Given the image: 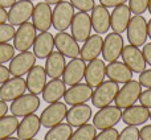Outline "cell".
<instances>
[{
  "label": "cell",
  "mask_w": 151,
  "mask_h": 140,
  "mask_svg": "<svg viewBox=\"0 0 151 140\" xmlns=\"http://www.w3.org/2000/svg\"><path fill=\"white\" fill-rule=\"evenodd\" d=\"M106 77V65L104 60L96 58L93 61H89V65H86L85 70V81L90 87L96 89L104 82Z\"/></svg>",
  "instance_id": "obj_20"
},
{
  "label": "cell",
  "mask_w": 151,
  "mask_h": 140,
  "mask_svg": "<svg viewBox=\"0 0 151 140\" xmlns=\"http://www.w3.org/2000/svg\"><path fill=\"white\" fill-rule=\"evenodd\" d=\"M147 9H149V12H150V15H151V0L149 1V8H147Z\"/></svg>",
  "instance_id": "obj_52"
},
{
  "label": "cell",
  "mask_w": 151,
  "mask_h": 140,
  "mask_svg": "<svg viewBox=\"0 0 151 140\" xmlns=\"http://www.w3.org/2000/svg\"><path fill=\"white\" fill-rule=\"evenodd\" d=\"M126 1L127 0H99V3L106 8H115L121 4H125Z\"/></svg>",
  "instance_id": "obj_42"
},
{
  "label": "cell",
  "mask_w": 151,
  "mask_h": 140,
  "mask_svg": "<svg viewBox=\"0 0 151 140\" xmlns=\"http://www.w3.org/2000/svg\"><path fill=\"white\" fill-rule=\"evenodd\" d=\"M123 39L119 33H109L106 39L104 40V45H102V57L104 61L107 62H113L117 61L121 57L123 50Z\"/></svg>",
  "instance_id": "obj_12"
},
{
  "label": "cell",
  "mask_w": 151,
  "mask_h": 140,
  "mask_svg": "<svg viewBox=\"0 0 151 140\" xmlns=\"http://www.w3.org/2000/svg\"><path fill=\"white\" fill-rule=\"evenodd\" d=\"M40 107V98L35 94H23L21 96L12 101L9 111L17 118H24L27 115L35 114Z\"/></svg>",
  "instance_id": "obj_6"
},
{
  "label": "cell",
  "mask_w": 151,
  "mask_h": 140,
  "mask_svg": "<svg viewBox=\"0 0 151 140\" xmlns=\"http://www.w3.org/2000/svg\"><path fill=\"white\" fill-rule=\"evenodd\" d=\"M150 119V110L145 106H130L122 112V122L127 126H141Z\"/></svg>",
  "instance_id": "obj_26"
},
{
  "label": "cell",
  "mask_w": 151,
  "mask_h": 140,
  "mask_svg": "<svg viewBox=\"0 0 151 140\" xmlns=\"http://www.w3.org/2000/svg\"><path fill=\"white\" fill-rule=\"evenodd\" d=\"M102 45H104V39L99 34H93L90 36L85 42H83L82 48L80 50V58L83 61H93L102 53Z\"/></svg>",
  "instance_id": "obj_28"
},
{
  "label": "cell",
  "mask_w": 151,
  "mask_h": 140,
  "mask_svg": "<svg viewBox=\"0 0 151 140\" xmlns=\"http://www.w3.org/2000/svg\"><path fill=\"white\" fill-rule=\"evenodd\" d=\"M32 48H33V54L36 56V58L47 60V57L53 52V48H55V36L49 32H41L36 36Z\"/></svg>",
  "instance_id": "obj_22"
},
{
  "label": "cell",
  "mask_w": 151,
  "mask_h": 140,
  "mask_svg": "<svg viewBox=\"0 0 151 140\" xmlns=\"http://www.w3.org/2000/svg\"><path fill=\"white\" fill-rule=\"evenodd\" d=\"M32 20H33V25L36 28V31L48 32L52 26V9H50V5L45 1L37 3L36 7L33 8Z\"/></svg>",
  "instance_id": "obj_17"
},
{
  "label": "cell",
  "mask_w": 151,
  "mask_h": 140,
  "mask_svg": "<svg viewBox=\"0 0 151 140\" xmlns=\"http://www.w3.org/2000/svg\"><path fill=\"white\" fill-rule=\"evenodd\" d=\"M8 111H9V107L7 106V102H4V101L0 99V118L5 116Z\"/></svg>",
  "instance_id": "obj_46"
},
{
  "label": "cell",
  "mask_w": 151,
  "mask_h": 140,
  "mask_svg": "<svg viewBox=\"0 0 151 140\" xmlns=\"http://www.w3.org/2000/svg\"><path fill=\"white\" fill-rule=\"evenodd\" d=\"M121 57H122L123 62L133 70V73L135 71L141 74L143 70H146V60L143 57V53L137 46H134V45L123 46Z\"/></svg>",
  "instance_id": "obj_19"
},
{
  "label": "cell",
  "mask_w": 151,
  "mask_h": 140,
  "mask_svg": "<svg viewBox=\"0 0 151 140\" xmlns=\"http://www.w3.org/2000/svg\"><path fill=\"white\" fill-rule=\"evenodd\" d=\"M35 5L32 4L31 0H19L12 7L9 8L8 12V23L11 25H21L27 23L32 17Z\"/></svg>",
  "instance_id": "obj_11"
},
{
  "label": "cell",
  "mask_w": 151,
  "mask_h": 140,
  "mask_svg": "<svg viewBox=\"0 0 151 140\" xmlns=\"http://www.w3.org/2000/svg\"><path fill=\"white\" fill-rule=\"evenodd\" d=\"M150 120H151V112H150Z\"/></svg>",
  "instance_id": "obj_53"
},
{
  "label": "cell",
  "mask_w": 151,
  "mask_h": 140,
  "mask_svg": "<svg viewBox=\"0 0 151 140\" xmlns=\"http://www.w3.org/2000/svg\"><path fill=\"white\" fill-rule=\"evenodd\" d=\"M91 26L97 34H104L110 29V13L102 4L94 5L91 9Z\"/></svg>",
  "instance_id": "obj_24"
},
{
  "label": "cell",
  "mask_w": 151,
  "mask_h": 140,
  "mask_svg": "<svg viewBox=\"0 0 151 140\" xmlns=\"http://www.w3.org/2000/svg\"><path fill=\"white\" fill-rule=\"evenodd\" d=\"M85 70H86V64L82 58H72L70 62L65 66L63 74V81L65 85L73 86L80 83L81 81L85 78Z\"/></svg>",
  "instance_id": "obj_16"
},
{
  "label": "cell",
  "mask_w": 151,
  "mask_h": 140,
  "mask_svg": "<svg viewBox=\"0 0 151 140\" xmlns=\"http://www.w3.org/2000/svg\"><path fill=\"white\" fill-rule=\"evenodd\" d=\"M72 134H73V130H72L70 124L60 123V124L49 128V131L45 134L44 140H69Z\"/></svg>",
  "instance_id": "obj_31"
},
{
  "label": "cell",
  "mask_w": 151,
  "mask_h": 140,
  "mask_svg": "<svg viewBox=\"0 0 151 140\" xmlns=\"http://www.w3.org/2000/svg\"><path fill=\"white\" fill-rule=\"evenodd\" d=\"M31 140H35V139H31Z\"/></svg>",
  "instance_id": "obj_54"
},
{
  "label": "cell",
  "mask_w": 151,
  "mask_h": 140,
  "mask_svg": "<svg viewBox=\"0 0 151 140\" xmlns=\"http://www.w3.org/2000/svg\"><path fill=\"white\" fill-rule=\"evenodd\" d=\"M91 118V109L90 106L82 103V104H76L72 106V109L68 110L66 112V122L70 124L72 127H81V126L86 124Z\"/></svg>",
  "instance_id": "obj_25"
},
{
  "label": "cell",
  "mask_w": 151,
  "mask_h": 140,
  "mask_svg": "<svg viewBox=\"0 0 151 140\" xmlns=\"http://www.w3.org/2000/svg\"><path fill=\"white\" fill-rule=\"evenodd\" d=\"M60 1H63V0H45V3H48V4H58Z\"/></svg>",
  "instance_id": "obj_50"
},
{
  "label": "cell",
  "mask_w": 151,
  "mask_h": 140,
  "mask_svg": "<svg viewBox=\"0 0 151 140\" xmlns=\"http://www.w3.org/2000/svg\"><path fill=\"white\" fill-rule=\"evenodd\" d=\"M27 82L21 77H13L5 81L0 86V99L4 102H12L16 98L25 94Z\"/></svg>",
  "instance_id": "obj_13"
},
{
  "label": "cell",
  "mask_w": 151,
  "mask_h": 140,
  "mask_svg": "<svg viewBox=\"0 0 151 140\" xmlns=\"http://www.w3.org/2000/svg\"><path fill=\"white\" fill-rule=\"evenodd\" d=\"M36 65V56L29 50L20 52L9 61V73L12 77H23Z\"/></svg>",
  "instance_id": "obj_8"
},
{
  "label": "cell",
  "mask_w": 151,
  "mask_h": 140,
  "mask_svg": "<svg viewBox=\"0 0 151 140\" xmlns=\"http://www.w3.org/2000/svg\"><path fill=\"white\" fill-rule=\"evenodd\" d=\"M118 130H115V127L113 128H106L102 130L98 135L94 138V140H118Z\"/></svg>",
  "instance_id": "obj_39"
},
{
  "label": "cell",
  "mask_w": 151,
  "mask_h": 140,
  "mask_svg": "<svg viewBox=\"0 0 151 140\" xmlns=\"http://www.w3.org/2000/svg\"><path fill=\"white\" fill-rule=\"evenodd\" d=\"M74 17V7L70 1H60L52 11V26L58 32H65Z\"/></svg>",
  "instance_id": "obj_3"
},
{
  "label": "cell",
  "mask_w": 151,
  "mask_h": 140,
  "mask_svg": "<svg viewBox=\"0 0 151 140\" xmlns=\"http://www.w3.org/2000/svg\"><path fill=\"white\" fill-rule=\"evenodd\" d=\"M139 102H141L142 106L151 110V89H149L146 91H142L141 96H139Z\"/></svg>",
  "instance_id": "obj_41"
},
{
  "label": "cell",
  "mask_w": 151,
  "mask_h": 140,
  "mask_svg": "<svg viewBox=\"0 0 151 140\" xmlns=\"http://www.w3.org/2000/svg\"><path fill=\"white\" fill-rule=\"evenodd\" d=\"M93 95V87L88 85V83H77V85L70 86V89L65 91L64 94V99L65 103L69 106H76V104H82L86 103L88 101L91 99Z\"/></svg>",
  "instance_id": "obj_15"
},
{
  "label": "cell",
  "mask_w": 151,
  "mask_h": 140,
  "mask_svg": "<svg viewBox=\"0 0 151 140\" xmlns=\"http://www.w3.org/2000/svg\"><path fill=\"white\" fill-rule=\"evenodd\" d=\"M72 5L80 12H89L94 8V0H70Z\"/></svg>",
  "instance_id": "obj_38"
},
{
  "label": "cell",
  "mask_w": 151,
  "mask_h": 140,
  "mask_svg": "<svg viewBox=\"0 0 151 140\" xmlns=\"http://www.w3.org/2000/svg\"><path fill=\"white\" fill-rule=\"evenodd\" d=\"M66 62L65 56L61 54L60 52H52L45 60V71L49 78H60L63 77L64 70H65Z\"/></svg>",
  "instance_id": "obj_30"
},
{
  "label": "cell",
  "mask_w": 151,
  "mask_h": 140,
  "mask_svg": "<svg viewBox=\"0 0 151 140\" xmlns=\"http://www.w3.org/2000/svg\"><path fill=\"white\" fill-rule=\"evenodd\" d=\"M66 112H68L66 103H63L60 101L55 102V103H50L40 115L41 126H44L45 128H52L55 126L60 124L65 119Z\"/></svg>",
  "instance_id": "obj_7"
},
{
  "label": "cell",
  "mask_w": 151,
  "mask_h": 140,
  "mask_svg": "<svg viewBox=\"0 0 151 140\" xmlns=\"http://www.w3.org/2000/svg\"><path fill=\"white\" fill-rule=\"evenodd\" d=\"M127 40L130 45L134 46H143L146 44V40L149 37L147 34V23L146 19L142 15H135L130 19V23L127 25Z\"/></svg>",
  "instance_id": "obj_4"
},
{
  "label": "cell",
  "mask_w": 151,
  "mask_h": 140,
  "mask_svg": "<svg viewBox=\"0 0 151 140\" xmlns=\"http://www.w3.org/2000/svg\"><path fill=\"white\" fill-rule=\"evenodd\" d=\"M19 123L20 122L15 115H5L0 118V140L12 136L17 131Z\"/></svg>",
  "instance_id": "obj_32"
},
{
  "label": "cell",
  "mask_w": 151,
  "mask_h": 140,
  "mask_svg": "<svg viewBox=\"0 0 151 140\" xmlns=\"http://www.w3.org/2000/svg\"><path fill=\"white\" fill-rule=\"evenodd\" d=\"M55 48L64 54L65 57L69 58H77L80 57V45L78 41L74 39L72 34L66 33V32H58L55 36Z\"/></svg>",
  "instance_id": "obj_14"
},
{
  "label": "cell",
  "mask_w": 151,
  "mask_h": 140,
  "mask_svg": "<svg viewBox=\"0 0 151 140\" xmlns=\"http://www.w3.org/2000/svg\"><path fill=\"white\" fill-rule=\"evenodd\" d=\"M141 140H151V124L145 126L142 130H139Z\"/></svg>",
  "instance_id": "obj_44"
},
{
  "label": "cell",
  "mask_w": 151,
  "mask_h": 140,
  "mask_svg": "<svg viewBox=\"0 0 151 140\" xmlns=\"http://www.w3.org/2000/svg\"><path fill=\"white\" fill-rule=\"evenodd\" d=\"M142 93V85L138 81H129L123 83V87L119 89L114 102L115 106L121 110H125L130 106H134L137 101H139V96Z\"/></svg>",
  "instance_id": "obj_2"
},
{
  "label": "cell",
  "mask_w": 151,
  "mask_h": 140,
  "mask_svg": "<svg viewBox=\"0 0 151 140\" xmlns=\"http://www.w3.org/2000/svg\"><path fill=\"white\" fill-rule=\"evenodd\" d=\"M11 78V73H9V69L5 68L4 65H0V85L8 81Z\"/></svg>",
  "instance_id": "obj_43"
},
{
  "label": "cell",
  "mask_w": 151,
  "mask_h": 140,
  "mask_svg": "<svg viewBox=\"0 0 151 140\" xmlns=\"http://www.w3.org/2000/svg\"><path fill=\"white\" fill-rule=\"evenodd\" d=\"M139 130L137 126H127L122 130V132L118 135V140H139Z\"/></svg>",
  "instance_id": "obj_36"
},
{
  "label": "cell",
  "mask_w": 151,
  "mask_h": 140,
  "mask_svg": "<svg viewBox=\"0 0 151 140\" xmlns=\"http://www.w3.org/2000/svg\"><path fill=\"white\" fill-rule=\"evenodd\" d=\"M47 77L48 75L45 71V68L40 65H35L27 74V90L31 94H35V95L42 94V90L47 85Z\"/></svg>",
  "instance_id": "obj_18"
},
{
  "label": "cell",
  "mask_w": 151,
  "mask_h": 140,
  "mask_svg": "<svg viewBox=\"0 0 151 140\" xmlns=\"http://www.w3.org/2000/svg\"><path fill=\"white\" fill-rule=\"evenodd\" d=\"M106 77L117 83H126L133 79V70L125 62L113 61L106 66Z\"/></svg>",
  "instance_id": "obj_27"
},
{
  "label": "cell",
  "mask_w": 151,
  "mask_h": 140,
  "mask_svg": "<svg viewBox=\"0 0 151 140\" xmlns=\"http://www.w3.org/2000/svg\"><path fill=\"white\" fill-rule=\"evenodd\" d=\"M31 1H33V0H31Z\"/></svg>",
  "instance_id": "obj_55"
},
{
  "label": "cell",
  "mask_w": 151,
  "mask_h": 140,
  "mask_svg": "<svg viewBox=\"0 0 151 140\" xmlns=\"http://www.w3.org/2000/svg\"><path fill=\"white\" fill-rule=\"evenodd\" d=\"M8 21V12L5 11V8L0 7V24H4Z\"/></svg>",
  "instance_id": "obj_47"
},
{
  "label": "cell",
  "mask_w": 151,
  "mask_h": 140,
  "mask_svg": "<svg viewBox=\"0 0 151 140\" xmlns=\"http://www.w3.org/2000/svg\"><path fill=\"white\" fill-rule=\"evenodd\" d=\"M119 87H118V83L114 81H104L99 86H97L96 90L93 91V95H91V103L94 107L97 109H102V107L110 106L111 102L115 99Z\"/></svg>",
  "instance_id": "obj_1"
},
{
  "label": "cell",
  "mask_w": 151,
  "mask_h": 140,
  "mask_svg": "<svg viewBox=\"0 0 151 140\" xmlns=\"http://www.w3.org/2000/svg\"><path fill=\"white\" fill-rule=\"evenodd\" d=\"M131 19V11L126 4H121L114 8L110 13V28L115 33H122L127 29V25Z\"/></svg>",
  "instance_id": "obj_21"
},
{
  "label": "cell",
  "mask_w": 151,
  "mask_h": 140,
  "mask_svg": "<svg viewBox=\"0 0 151 140\" xmlns=\"http://www.w3.org/2000/svg\"><path fill=\"white\" fill-rule=\"evenodd\" d=\"M36 28H35L33 23H24L19 25L17 31L15 32V37H13V48L15 50L19 52H25L33 45L35 39H36Z\"/></svg>",
  "instance_id": "obj_9"
},
{
  "label": "cell",
  "mask_w": 151,
  "mask_h": 140,
  "mask_svg": "<svg viewBox=\"0 0 151 140\" xmlns=\"http://www.w3.org/2000/svg\"><path fill=\"white\" fill-rule=\"evenodd\" d=\"M40 127H41V122L40 118L35 114L27 115L24 119L19 123L17 127V138L20 140H31L39 134Z\"/></svg>",
  "instance_id": "obj_23"
},
{
  "label": "cell",
  "mask_w": 151,
  "mask_h": 140,
  "mask_svg": "<svg viewBox=\"0 0 151 140\" xmlns=\"http://www.w3.org/2000/svg\"><path fill=\"white\" fill-rule=\"evenodd\" d=\"M91 19L88 12H78L74 13V17L72 20L70 29L72 36L78 42H85L91 36Z\"/></svg>",
  "instance_id": "obj_10"
},
{
  "label": "cell",
  "mask_w": 151,
  "mask_h": 140,
  "mask_svg": "<svg viewBox=\"0 0 151 140\" xmlns=\"http://www.w3.org/2000/svg\"><path fill=\"white\" fill-rule=\"evenodd\" d=\"M139 83L147 89H151V69L143 70L139 75Z\"/></svg>",
  "instance_id": "obj_40"
},
{
  "label": "cell",
  "mask_w": 151,
  "mask_h": 140,
  "mask_svg": "<svg viewBox=\"0 0 151 140\" xmlns=\"http://www.w3.org/2000/svg\"><path fill=\"white\" fill-rule=\"evenodd\" d=\"M97 136V128L93 124H83L77 127V130L72 134L69 140H94Z\"/></svg>",
  "instance_id": "obj_33"
},
{
  "label": "cell",
  "mask_w": 151,
  "mask_h": 140,
  "mask_svg": "<svg viewBox=\"0 0 151 140\" xmlns=\"http://www.w3.org/2000/svg\"><path fill=\"white\" fill-rule=\"evenodd\" d=\"M143 57L146 60V64L151 66V44H145L143 45Z\"/></svg>",
  "instance_id": "obj_45"
},
{
  "label": "cell",
  "mask_w": 151,
  "mask_h": 140,
  "mask_svg": "<svg viewBox=\"0 0 151 140\" xmlns=\"http://www.w3.org/2000/svg\"><path fill=\"white\" fill-rule=\"evenodd\" d=\"M15 26L11 24H0V44L4 42H9L15 37Z\"/></svg>",
  "instance_id": "obj_35"
},
{
  "label": "cell",
  "mask_w": 151,
  "mask_h": 140,
  "mask_svg": "<svg viewBox=\"0 0 151 140\" xmlns=\"http://www.w3.org/2000/svg\"><path fill=\"white\" fill-rule=\"evenodd\" d=\"M150 0H129V8L134 15H142L149 8Z\"/></svg>",
  "instance_id": "obj_37"
},
{
  "label": "cell",
  "mask_w": 151,
  "mask_h": 140,
  "mask_svg": "<svg viewBox=\"0 0 151 140\" xmlns=\"http://www.w3.org/2000/svg\"><path fill=\"white\" fill-rule=\"evenodd\" d=\"M147 34H149V37L151 39V19L149 20V23H147Z\"/></svg>",
  "instance_id": "obj_49"
},
{
  "label": "cell",
  "mask_w": 151,
  "mask_h": 140,
  "mask_svg": "<svg viewBox=\"0 0 151 140\" xmlns=\"http://www.w3.org/2000/svg\"><path fill=\"white\" fill-rule=\"evenodd\" d=\"M3 140H20L19 138H12V136H9V138H5V139H3Z\"/></svg>",
  "instance_id": "obj_51"
},
{
  "label": "cell",
  "mask_w": 151,
  "mask_h": 140,
  "mask_svg": "<svg viewBox=\"0 0 151 140\" xmlns=\"http://www.w3.org/2000/svg\"><path fill=\"white\" fill-rule=\"evenodd\" d=\"M16 3V0H0V7H3V8H11L13 4Z\"/></svg>",
  "instance_id": "obj_48"
},
{
  "label": "cell",
  "mask_w": 151,
  "mask_h": 140,
  "mask_svg": "<svg viewBox=\"0 0 151 140\" xmlns=\"http://www.w3.org/2000/svg\"><path fill=\"white\" fill-rule=\"evenodd\" d=\"M122 119V111L117 106H106L99 109V111L93 116V126L97 130L113 128Z\"/></svg>",
  "instance_id": "obj_5"
},
{
  "label": "cell",
  "mask_w": 151,
  "mask_h": 140,
  "mask_svg": "<svg viewBox=\"0 0 151 140\" xmlns=\"http://www.w3.org/2000/svg\"><path fill=\"white\" fill-rule=\"evenodd\" d=\"M15 57V48L8 42L0 44V65H4L5 62L11 61Z\"/></svg>",
  "instance_id": "obj_34"
},
{
  "label": "cell",
  "mask_w": 151,
  "mask_h": 140,
  "mask_svg": "<svg viewBox=\"0 0 151 140\" xmlns=\"http://www.w3.org/2000/svg\"><path fill=\"white\" fill-rule=\"evenodd\" d=\"M66 91V85L60 78H53L49 82H47L44 90H42V99L47 103H55L64 98V94Z\"/></svg>",
  "instance_id": "obj_29"
}]
</instances>
